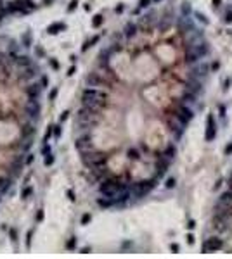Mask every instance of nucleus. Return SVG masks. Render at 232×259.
<instances>
[{"label": "nucleus", "instance_id": "f257e3e1", "mask_svg": "<svg viewBox=\"0 0 232 259\" xmlns=\"http://www.w3.org/2000/svg\"><path fill=\"white\" fill-rule=\"evenodd\" d=\"M156 181H158V178L154 176V178H151V180H144V181H137V183H133V185L130 187L132 197H135V199H142V197H146V195L154 188Z\"/></svg>", "mask_w": 232, "mask_h": 259}, {"label": "nucleus", "instance_id": "f03ea898", "mask_svg": "<svg viewBox=\"0 0 232 259\" xmlns=\"http://www.w3.org/2000/svg\"><path fill=\"white\" fill-rule=\"evenodd\" d=\"M85 83H87V87H95V88H111L109 80L102 73H90L87 76Z\"/></svg>", "mask_w": 232, "mask_h": 259}, {"label": "nucleus", "instance_id": "7ed1b4c3", "mask_svg": "<svg viewBox=\"0 0 232 259\" xmlns=\"http://www.w3.org/2000/svg\"><path fill=\"white\" fill-rule=\"evenodd\" d=\"M173 116L177 118V119H180L184 124H189L192 121V118H194V112H192V109L189 107V105H184V104H180L179 107H175V111H173Z\"/></svg>", "mask_w": 232, "mask_h": 259}, {"label": "nucleus", "instance_id": "20e7f679", "mask_svg": "<svg viewBox=\"0 0 232 259\" xmlns=\"http://www.w3.org/2000/svg\"><path fill=\"white\" fill-rule=\"evenodd\" d=\"M166 123H168V128H170V131H172L177 138H180L182 133H184V130H185V124H184L180 119H177L173 114L166 118Z\"/></svg>", "mask_w": 232, "mask_h": 259}, {"label": "nucleus", "instance_id": "39448f33", "mask_svg": "<svg viewBox=\"0 0 232 259\" xmlns=\"http://www.w3.org/2000/svg\"><path fill=\"white\" fill-rule=\"evenodd\" d=\"M75 145H76V149H78V152L92 150V149H94V143H92V137H90V133L87 131V133H83V135H80V137L76 138V142H75Z\"/></svg>", "mask_w": 232, "mask_h": 259}, {"label": "nucleus", "instance_id": "423d86ee", "mask_svg": "<svg viewBox=\"0 0 232 259\" xmlns=\"http://www.w3.org/2000/svg\"><path fill=\"white\" fill-rule=\"evenodd\" d=\"M215 137H217V124H215L213 116L208 114V118H206V133H204V140H206V142H213Z\"/></svg>", "mask_w": 232, "mask_h": 259}, {"label": "nucleus", "instance_id": "0eeeda50", "mask_svg": "<svg viewBox=\"0 0 232 259\" xmlns=\"http://www.w3.org/2000/svg\"><path fill=\"white\" fill-rule=\"evenodd\" d=\"M208 71H210V66L206 62H199V66H194L191 69V76L198 78V80H203V78L208 76Z\"/></svg>", "mask_w": 232, "mask_h": 259}, {"label": "nucleus", "instance_id": "6e6552de", "mask_svg": "<svg viewBox=\"0 0 232 259\" xmlns=\"http://www.w3.org/2000/svg\"><path fill=\"white\" fill-rule=\"evenodd\" d=\"M170 162H172V161L166 159L165 156H160V157H158V162H156V175H154V176H156L158 180H160L163 175L166 173L168 166H170Z\"/></svg>", "mask_w": 232, "mask_h": 259}, {"label": "nucleus", "instance_id": "1a4fd4ad", "mask_svg": "<svg viewBox=\"0 0 232 259\" xmlns=\"http://www.w3.org/2000/svg\"><path fill=\"white\" fill-rule=\"evenodd\" d=\"M223 247V242L220 239H208L203 244V252H215Z\"/></svg>", "mask_w": 232, "mask_h": 259}, {"label": "nucleus", "instance_id": "9d476101", "mask_svg": "<svg viewBox=\"0 0 232 259\" xmlns=\"http://www.w3.org/2000/svg\"><path fill=\"white\" fill-rule=\"evenodd\" d=\"M185 90L187 92H192V93H201L203 92V83H201V80H198V78H192L191 76V80L185 83Z\"/></svg>", "mask_w": 232, "mask_h": 259}, {"label": "nucleus", "instance_id": "9b49d317", "mask_svg": "<svg viewBox=\"0 0 232 259\" xmlns=\"http://www.w3.org/2000/svg\"><path fill=\"white\" fill-rule=\"evenodd\" d=\"M203 57L198 54V52H194V50H187V54H185V57H184V60L187 62V64H194V62H199Z\"/></svg>", "mask_w": 232, "mask_h": 259}, {"label": "nucleus", "instance_id": "f8f14e48", "mask_svg": "<svg viewBox=\"0 0 232 259\" xmlns=\"http://www.w3.org/2000/svg\"><path fill=\"white\" fill-rule=\"evenodd\" d=\"M135 35H137V24H135V23H128V24L125 26V30H123V36L133 38Z\"/></svg>", "mask_w": 232, "mask_h": 259}, {"label": "nucleus", "instance_id": "ddd939ff", "mask_svg": "<svg viewBox=\"0 0 232 259\" xmlns=\"http://www.w3.org/2000/svg\"><path fill=\"white\" fill-rule=\"evenodd\" d=\"M217 202H220V204H232V190L229 188V190H225V192H222Z\"/></svg>", "mask_w": 232, "mask_h": 259}, {"label": "nucleus", "instance_id": "4468645a", "mask_svg": "<svg viewBox=\"0 0 232 259\" xmlns=\"http://www.w3.org/2000/svg\"><path fill=\"white\" fill-rule=\"evenodd\" d=\"M175 154H177V147L173 145V143H170L166 149H165V152H163L161 156H165L166 159H170V161H173L175 159Z\"/></svg>", "mask_w": 232, "mask_h": 259}, {"label": "nucleus", "instance_id": "2eb2a0df", "mask_svg": "<svg viewBox=\"0 0 232 259\" xmlns=\"http://www.w3.org/2000/svg\"><path fill=\"white\" fill-rule=\"evenodd\" d=\"M182 102H184V105H191V104H194V102H196V93L185 90V93L182 95Z\"/></svg>", "mask_w": 232, "mask_h": 259}, {"label": "nucleus", "instance_id": "dca6fc26", "mask_svg": "<svg viewBox=\"0 0 232 259\" xmlns=\"http://www.w3.org/2000/svg\"><path fill=\"white\" fill-rule=\"evenodd\" d=\"M127 154H128V159H132V161H139V159H141V152H139L137 149H133V147L128 149Z\"/></svg>", "mask_w": 232, "mask_h": 259}, {"label": "nucleus", "instance_id": "f3484780", "mask_svg": "<svg viewBox=\"0 0 232 259\" xmlns=\"http://www.w3.org/2000/svg\"><path fill=\"white\" fill-rule=\"evenodd\" d=\"M66 26L62 24V23H56V24H52L50 28H49V33H59V30H64Z\"/></svg>", "mask_w": 232, "mask_h": 259}, {"label": "nucleus", "instance_id": "a211bd4d", "mask_svg": "<svg viewBox=\"0 0 232 259\" xmlns=\"http://www.w3.org/2000/svg\"><path fill=\"white\" fill-rule=\"evenodd\" d=\"M182 14H184L185 17L191 14V4H187V2H185V4H182Z\"/></svg>", "mask_w": 232, "mask_h": 259}, {"label": "nucleus", "instance_id": "6ab92c4d", "mask_svg": "<svg viewBox=\"0 0 232 259\" xmlns=\"http://www.w3.org/2000/svg\"><path fill=\"white\" fill-rule=\"evenodd\" d=\"M223 21H225L227 24H232V7H229V10L225 12V17H223Z\"/></svg>", "mask_w": 232, "mask_h": 259}, {"label": "nucleus", "instance_id": "aec40b11", "mask_svg": "<svg viewBox=\"0 0 232 259\" xmlns=\"http://www.w3.org/2000/svg\"><path fill=\"white\" fill-rule=\"evenodd\" d=\"M92 24H94V28L101 26V24H102V16H101V14H97V16L94 17V21H92Z\"/></svg>", "mask_w": 232, "mask_h": 259}, {"label": "nucleus", "instance_id": "412c9836", "mask_svg": "<svg viewBox=\"0 0 232 259\" xmlns=\"http://www.w3.org/2000/svg\"><path fill=\"white\" fill-rule=\"evenodd\" d=\"M97 41H99V35H97V36H94L90 41H87V43L83 45V50H87L89 47H92V45H94V43H97Z\"/></svg>", "mask_w": 232, "mask_h": 259}, {"label": "nucleus", "instance_id": "4be33fe9", "mask_svg": "<svg viewBox=\"0 0 232 259\" xmlns=\"http://www.w3.org/2000/svg\"><path fill=\"white\" fill-rule=\"evenodd\" d=\"M175 185H177V181H175V178H173V176H172V178H168V180H166V183H165V187H166V188H173Z\"/></svg>", "mask_w": 232, "mask_h": 259}, {"label": "nucleus", "instance_id": "5701e85b", "mask_svg": "<svg viewBox=\"0 0 232 259\" xmlns=\"http://www.w3.org/2000/svg\"><path fill=\"white\" fill-rule=\"evenodd\" d=\"M54 159H56V157H54L52 154H47V156H45V166H50L52 162H54Z\"/></svg>", "mask_w": 232, "mask_h": 259}, {"label": "nucleus", "instance_id": "b1692460", "mask_svg": "<svg viewBox=\"0 0 232 259\" xmlns=\"http://www.w3.org/2000/svg\"><path fill=\"white\" fill-rule=\"evenodd\" d=\"M149 4H151V0H141V2H139V9H146V7H149Z\"/></svg>", "mask_w": 232, "mask_h": 259}, {"label": "nucleus", "instance_id": "393cba45", "mask_svg": "<svg viewBox=\"0 0 232 259\" xmlns=\"http://www.w3.org/2000/svg\"><path fill=\"white\" fill-rule=\"evenodd\" d=\"M196 17H198L199 21H201L203 24H208V19H206V17H204L203 14H199V12H196Z\"/></svg>", "mask_w": 232, "mask_h": 259}, {"label": "nucleus", "instance_id": "a878e982", "mask_svg": "<svg viewBox=\"0 0 232 259\" xmlns=\"http://www.w3.org/2000/svg\"><path fill=\"white\" fill-rule=\"evenodd\" d=\"M61 131H62V130H61L59 124H57V126H54V137H56V138H59V137H61Z\"/></svg>", "mask_w": 232, "mask_h": 259}, {"label": "nucleus", "instance_id": "bb28decb", "mask_svg": "<svg viewBox=\"0 0 232 259\" xmlns=\"http://www.w3.org/2000/svg\"><path fill=\"white\" fill-rule=\"evenodd\" d=\"M170 250H172L173 254H177V252L180 250V247H179V244H172V245H170Z\"/></svg>", "mask_w": 232, "mask_h": 259}, {"label": "nucleus", "instance_id": "cd10ccee", "mask_svg": "<svg viewBox=\"0 0 232 259\" xmlns=\"http://www.w3.org/2000/svg\"><path fill=\"white\" fill-rule=\"evenodd\" d=\"M218 111H220V118H225V105H218Z\"/></svg>", "mask_w": 232, "mask_h": 259}, {"label": "nucleus", "instance_id": "c85d7f7f", "mask_svg": "<svg viewBox=\"0 0 232 259\" xmlns=\"http://www.w3.org/2000/svg\"><path fill=\"white\" fill-rule=\"evenodd\" d=\"M231 154H232V142L225 147V156H231Z\"/></svg>", "mask_w": 232, "mask_h": 259}, {"label": "nucleus", "instance_id": "c756f323", "mask_svg": "<svg viewBox=\"0 0 232 259\" xmlns=\"http://www.w3.org/2000/svg\"><path fill=\"white\" fill-rule=\"evenodd\" d=\"M76 5H78V2H76V0H73V2H71V5L68 7V10H70V12H71V10H75V9H76Z\"/></svg>", "mask_w": 232, "mask_h": 259}, {"label": "nucleus", "instance_id": "7c9ffc66", "mask_svg": "<svg viewBox=\"0 0 232 259\" xmlns=\"http://www.w3.org/2000/svg\"><path fill=\"white\" fill-rule=\"evenodd\" d=\"M89 221H90V214H85V216L81 218V223H83V225H87Z\"/></svg>", "mask_w": 232, "mask_h": 259}, {"label": "nucleus", "instance_id": "2f4dec72", "mask_svg": "<svg viewBox=\"0 0 232 259\" xmlns=\"http://www.w3.org/2000/svg\"><path fill=\"white\" fill-rule=\"evenodd\" d=\"M194 226H196V221H194V219H189V223H187V228L192 230Z\"/></svg>", "mask_w": 232, "mask_h": 259}, {"label": "nucleus", "instance_id": "473e14b6", "mask_svg": "<svg viewBox=\"0 0 232 259\" xmlns=\"http://www.w3.org/2000/svg\"><path fill=\"white\" fill-rule=\"evenodd\" d=\"M68 247H70V249L76 247V239H71V240H70V244H68Z\"/></svg>", "mask_w": 232, "mask_h": 259}, {"label": "nucleus", "instance_id": "72a5a7b5", "mask_svg": "<svg viewBox=\"0 0 232 259\" xmlns=\"http://www.w3.org/2000/svg\"><path fill=\"white\" fill-rule=\"evenodd\" d=\"M187 242H189V245H192V244H194V235H192V233H189V235H187Z\"/></svg>", "mask_w": 232, "mask_h": 259}, {"label": "nucleus", "instance_id": "f704fd0d", "mask_svg": "<svg viewBox=\"0 0 232 259\" xmlns=\"http://www.w3.org/2000/svg\"><path fill=\"white\" fill-rule=\"evenodd\" d=\"M231 88V80H225L223 81V90H229Z\"/></svg>", "mask_w": 232, "mask_h": 259}, {"label": "nucleus", "instance_id": "c9c22d12", "mask_svg": "<svg viewBox=\"0 0 232 259\" xmlns=\"http://www.w3.org/2000/svg\"><path fill=\"white\" fill-rule=\"evenodd\" d=\"M210 68H212L213 71H217V69H218V68H220V62H213V64H212V66H210Z\"/></svg>", "mask_w": 232, "mask_h": 259}, {"label": "nucleus", "instance_id": "e433bc0d", "mask_svg": "<svg viewBox=\"0 0 232 259\" xmlns=\"http://www.w3.org/2000/svg\"><path fill=\"white\" fill-rule=\"evenodd\" d=\"M213 7H220V4H222V0H212Z\"/></svg>", "mask_w": 232, "mask_h": 259}, {"label": "nucleus", "instance_id": "4c0bfd02", "mask_svg": "<svg viewBox=\"0 0 232 259\" xmlns=\"http://www.w3.org/2000/svg\"><path fill=\"white\" fill-rule=\"evenodd\" d=\"M56 95H57V90L54 88V90H52V92H50V99H54V97H56Z\"/></svg>", "mask_w": 232, "mask_h": 259}, {"label": "nucleus", "instance_id": "58836bf2", "mask_svg": "<svg viewBox=\"0 0 232 259\" xmlns=\"http://www.w3.org/2000/svg\"><path fill=\"white\" fill-rule=\"evenodd\" d=\"M220 185H222V180H218V181L215 183V188H220Z\"/></svg>", "mask_w": 232, "mask_h": 259}, {"label": "nucleus", "instance_id": "ea45409f", "mask_svg": "<svg viewBox=\"0 0 232 259\" xmlns=\"http://www.w3.org/2000/svg\"><path fill=\"white\" fill-rule=\"evenodd\" d=\"M68 195H70V199H71V200H75V194H73L71 190H70V192H68Z\"/></svg>", "mask_w": 232, "mask_h": 259}, {"label": "nucleus", "instance_id": "a19ab883", "mask_svg": "<svg viewBox=\"0 0 232 259\" xmlns=\"http://www.w3.org/2000/svg\"><path fill=\"white\" fill-rule=\"evenodd\" d=\"M151 2H156V4H158V2H161V0H151Z\"/></svg>", "mask_w": 232, "mask_h": 259}]
</instances>
